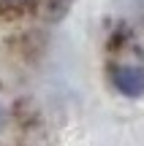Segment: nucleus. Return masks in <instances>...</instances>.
I'll list each match as a JSON object with an SVG mask.
<instances>
[{
	"mask_svg": "<svg viewBox=\"0 0 144 146\" xmlns=\"http://www.w3.org/2000/svg\"><path fill=\"white\" fill-rule=\"evenodd\" d=\"M3 127H5V108L0 106V130H3Z\"/></svg>",
	"mask_w": 144,
	"mask_h": 146,
	"instance_id": "nucleus-2",
	"label": "nucleus"
},
{
	"mask_svg": "<svg viewBox=\"0 0 144 146\" xmlns=\"http://www.w3.org/2000/svg\"><path fill=\"white\" fill-rule=\"evenodd\" d=\"M5 3H25V0H5Z\"/></svg>",
	"mask_w": 144,
	"mask_h": 146,
	"instance_id": "nucleus-3",
	"label": "nucleus"
},
{
	"mask_svg": "<svg viewBox=\"0 0 144 146\" xmlns=\"http://www.w3.org/2000/svg\"><path fill=\"white\" fill-rule=\"evenodd\" d=\"M109 78H112V87L123 98H141L144 95V68H139V65H114Z\"/></svg>",
	"mask_w": 144,
	"mask_h": 146,
	"instance_id": "nucleus-1",
	"label": "nucleus"
}]
</instances>
